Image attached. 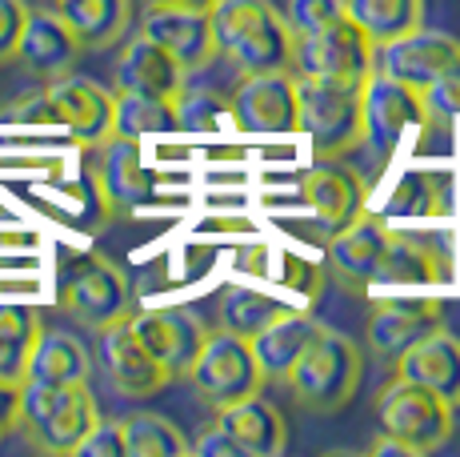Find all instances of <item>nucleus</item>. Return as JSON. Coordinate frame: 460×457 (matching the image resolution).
<instances>
[{"mask_svg":"<svg viewBox=\"0 0 460 457\" xmlns=\"http://www.w3.org/2000/svg\"><path fill=\"white\" fill-rule=\"evenodd\" d=\"M212 29L217 57H225L241 76L293 68V32L272 0H217Z\"/></svg>","mask_w":460,"mask_h":457,"instance_id":"f257e3e1","label":"nucleus"},{"mask_svg":"<svg viewBox=\"0 0 460 457\" xmlns=\"http://www.w3.org/2000/svg\"><path fill=\"white\" fill-rule=\"evenodd\" d=\"M101 409L88 393V381L73 385H44V381H21V413L16 429L24 442L40 453L65 457L81 445V437L96 426Z\"/></svg>","mask_w":460,"mask_h":457,"instance_id":"f03ea898","label":"nucleus"},{"mask_svg":"<svg viewBox=\"0 0 460 457\" xmlns=\"http://www.w3.org/2000/svg\"><path fill=\"white\" fill-rule=\"evenodd\" d=\"M365 373V354L352 337H344L341 329L324 325L308 349L296 357V365L288 369L285 390L296 398V406L313 409V413H332L341 406H349L352 393L360 385Z\"/></svg>","mask_w":460,"mask_h":457,"instance_id":"7ed1b4c3","label":"nucleus"},{"mask_svg":"<svg viewBox=\"0 0 460 457\" xmlns=\"http://www.w3.org/2000/svg\"><path fill=\"white\" fill-rule=\"evenodd\" d=\"M296 133L308 137L316 161H341L365 145V112L360 89L305 81L296 76Z\"/></svg>","mask_w":460,"mask_h":457,"instance_id":"20e7f679","label":"nucleus"},{"mask_svg":"<svg viewBox=\"0 0 460 457\" xmlns=\"http://www.w3.org/2000/svg\"><path fill=\"white\" fill-rule=\"evenodd\" d=\"M376 417H380V434L396 437L412 457L437 453L456 429L453 401L437 398L432 390H424L417 381H404L396 373L380 385Z\"/></svg>","mask_w":460,"mask_h":457,"instance_id":"39448f33","label":"nucleus"},{"mask_svg":"<svg viewBox=\"0 0 460 457\" xmlns=\"http://www.w3.org/2000/svg\"><path fill=\"white\" fill-rule=\"evenodd\" d=\"M373 68H376V45L349 16L308 32V37H293V68H288L293 76L341 85V89H360L373 76Z\"/></svg>","mask_w":460,"mask_h":457,"instance_id":"423d86ee","label":"nucleus"},{"mask_svg":"<svg viewBox=\"0 0 460 457\" xmlns=\"http://www.w3.org/2000/svg\"><path fill=\"white\" fill-rule=\"evenodd\" d=\"M60 305L73 313L84 329L101 333L104 325H117L132 313V289L125 269L104 253H84L60 277Z\"/></svg>","mask_w":460,"mask_h":457,"instance_id":"0eeeda50","label":"nucleus"},{"mask_svg":"<svg viewBox=\"0 0 460 457\" xmlns=\"http://www.w3.org/2000/svg\"><path fill=\"white\" fill-rule=\"evenodd\" d=\"M184 381L192 385L200 406H208L212 413L233 406V401L249 398V393L264 390V377H261V365L252 357V345L244 337H233L225 329H212L200 357L192 362L189 377Z\"/></svg>","mask_w":460,"mask_h":457,"instance_id":"6e6552de","label":"nucleus"},{"mask_svg":"<svg viewBox=\"0 0 460 457\" xmlns=\"http://www.w3.org/2000/svg\"><path fill=\"white\" fill-rule=\"evenodd\" d=\"M360 112H365V145H373L376 165L393 161V153L401 148V137L409 133V129L429 125L424 93L376 73V68H373V76L360 85Z\"/></svg>","mask_w":460,"mask_h":457,"instance_id":"1a4fd4ad","label":"nucleus"},{"mask_svg":"<svg viewBox=\"0 0 460 457\" xmlns=\"http://www.w3.org/2000/svg\"><path fill=\"white\" fill-rule=\"evenodd\" d=\"M44 101L49 112L81 148H96L117 133V93L88 76L65 73L57 81H44Z\"/></svg>","mask_w":460,"mask_h":457,"instance_id":"9d476101","label":"nucleus"},{"mask_svg":"<svg viewBox=\"0 0 460 457\" xmlns=\"http://www.w3.org/2000/svg\"><path fill=\"white\" fill-rule=\"evenodd\" d=\"M132 333L140 337V345L164 365L168 381H181L189 377L192 362L200 357L208 341V321L200 313L184 309V305H164V309H140L128 313Z\"/></svg>","mask_w":460,"mask_h":457,"instance_id":"9b49d317","label":"nucleus"},{"mask_svg":"<svg viewBox=\"0 0 460 457\" xmlns=\"http://www.w3.org/2000/svg\"><path fill=\"white\" fill-rule=\"evenodd\" d=\"M228 112H233V129L241 133H296V76L244 73L228 96Z\"/></svg>","mask_w":460,"mask_h":457,"instance_id":"f8f14e48","label":"nucleus"},{"mask_svg":"<svg viewBox=\"0 0 460 457\" xmlns=\"http://www.w3.org/2000/svg\"><path fill=\"white\" fill-rule=\"evenodd\" d=\"M445 325V305L437 297H385L368 313V354L393 365L409 345Z\"/></svg>","mask_w":460,"mask_h":457,"instance_id":"ddd939ff","label":"nucleus"},{"mask_svg":"<svg viewBox=\"0 0 460 457\" xmlns=\"http://www.w3.org/2000/svg\"><path fill=\"white\" fill-rule=\"evenodd\" d=\"M388 233H393V228H388V217L368 213V209H360L352 221L332 228V241H329L332 277L341 281L344 289H352V293H368L380 257H385Z\"/></svg>","mask_w":460,"mask_h":457,"instance_id":"4468645a","label":"nucleus"},{"mask_svg":"<svg viewBox=\"0 0 460 457\" xmlns=\"http://www.w3.org/2000/svg\"><path fill=\"white\" fill-rule=\"evenodd\" d=\"M460 60V40L448 37V32H432V29H412L396 40H385L376 45V73L393 76L401 85H412V89H424L432 85L448 65Z\"/></svg>","mask_w":460,"mask_h":457,"instance_id":"2eb2a0df","label":"nucleus"},{"mask_svg":"<svg viewBox=\"0 0 460 457\" xmlns=\"http://www.w3.org/2000/svg\"><path fill=\"white\" fill-rule=\"evenodd\" d=\"M140 32L181 60L184 73H205L217 60V29L208 8H148Z\"/></svg>","mask_w":460,"mask_h":457,"instance_id":"dca6fc26","label":"nucleus"},{"mask_svg":"<svg viewBox=\"0 0 460 457\" xmlns=\"http://www.w3.org/2000/svg\"><path fill=\"white\" fill-rule=\"evenodd\" d=\"M101 362H104V373H109L112 390H117L120 398H132V401L153 398V393H161L168 385L164 365L140 345L128 318L101 329Z\"/></svg>","mask_w":460,"mask_h":457,"instance_id":"f3484780","label":"nucleus"},{"mask_svg":"<svg viewBox=\"0 0 460 457\" xmlns=\"http://www.w3.org/2000/svg\"><path fill=\"white\" fill-rule=\"evenodd\" d=\"M81 45L68 32V24L60 21L52 8H32L29 21H24L21 45H16V65L24 68L37 81H57L65 73H76V60H81Z\"/></svg>","mask_w":460,"mask_h":457,"instance_id":"a211bd4d","label":"nucleus"},{"mask_svg":"<svg viewBox=\"0 0 460 457\" xmlns=\"http://www.w3.org/2000/svg\"><path fill=\"white\" fill-rule=\"evenodd\" d=\"M184 85H189V73H184L181 60L168 49L148 40L145 32L125 40V49H120V57H117V68H112V93H145V96L176 101Z\"/></svg>","mask_w":460,"mask_h":457,"instance_id":"6ab92c4d","label":"nucleus"},{"mask_svg":"<svg viewBox=\"0 0 460 457\" xmlns=\"http://www.w3.org/2000/svg\"><path fill=\"white\" fill-rule=\"evenodd\" d=\"M388 369L404 381H417L437 398L453 401V406L460 401V337L448 333L445 325L432 329L429 337H420L417 345H409Z\"/></svg>","mask_w":460,"mask_h":457,"instance_id":"aec40b11","label":"nucleus"},{"mask_svg":"<svg viewBox=\"0 0 460 457\" xmlns=\"http://www.w3.org/2000/svg\"><path fill=\"white\" fill-rule=\"evenodd\" d=\"M217 426L241 445L244 457H277V453H285V445H288L285 413L272 406L261 390L233 401V406L217 409Z\"/></svg>","mask_w":460,"mask_h":457,"instance_id":"412c9836","label":"nucleus"},{"mask_svg":"<svg viewBox=\"0 0 460 457\" xmlns=\"http://www.w3.org/2000/svg\"><path fill=\"white\" fill-rule=\"evenodd\" d=\"M321 329H324V321H316L308 309H293V305H288L277 321L264 325V329L249 341L256 365H261L264 385H285L288 369L296 365V357L305 354L308 341H313Z\"/></svg>","mask_w":460,"mask_h":457,"instance_id":"4be33fe9","label":"nucleus"},{"mask_svg":"<svg viewBox=\"0 0 460 457\" xmlns=\"http://www.w3.org/2000/svg\"><path fill=\"white\" fill-rule=\"evenodd\" d=\"M300 197H305V205L313 209L316 221L324 228H341L344 221H352L365 209L368 189L341 161H316L305 173V181H300Z\"/></svg>","mask_w":460,"mask_h":457,"instance_id":"5701e85b","label":"nucleus"},{"mask_svg":"<svg viewBox=\"0 0 460 457\" xmlns=\"http://www.w3.org/2000/svg\"><path fill=\"white\" fill-rule=\"evenodd\" d=\"M101 165H96V181L112 209H137L153 193V169L140 157V140L132 137H109L96 145Z\"/></svg>","mask_w":460,"mask_h":457,"instance_id":"b1692460","label":"nucleus"},{"mask_svg":"<svg viewBox=\"0 0 460 457\" xmlns=\"http://www.w3.org/2000/svg\"><path fill=\"white\" fill-rule=\"evenodd\" d=\"M448 281V257L429 245L417 233H388L385 257L376 265L373 285H445Z\"/></svg>","mask_w":460,"mask_h":457,"instance_id":"393cba45","label":"nucleus"},{"mask_svg":"<svg viewBox=\"0 0 460 457\" xmlns=\"http://www.w3.org/2000/svg\"><path fill=\"white\" fill-rule=\"evenodd\" d=\"M52 13L68 24L84 52L112 49L132 24V0H52Z\"/></svg>","mask_w":460,"mask_h":457,"instance_id":"a878e982","label":"nucleus"},{"mask_svg":"<svg viewBox=\"0 0 460 457\" xmlns=\"http://www.w3.org/2000/svg\"><path fill=\"white\" fill-rule=\"evenodd\" d=\"M93 373V357H88L84 341L68 329H40V337L32 341L29 369L24 381H44V385H73L88 381Z\"/></svg>","mask_w":460,"mask_h":457,"instance_id":"bb28decb","label":"nucleus"},{"mask_svg":"<svg viewBox=\"0 0 460 457\" xmlns=\"http://www.w3.org/2000/svg\"><path fill=\"white\" fill-rule=\"evenodd\" d=\"M344 16L360 24L373 45H385V40L420 29L424 0H344Z\"/></svg>","mask_w":460,"mask_h":457,"instance_id":"cd10ccee","label":"nucleus"},{"mask_svg":"<svg viewBox=\"0 0 460 457\" xmlns=\"http://www.w3.org/2000/svg\"><path fill=\"white\" fill-rule=\"evenodd\" d=\"M285 309L288 305L280 301V297H269V293L249 289V285H228L225 293H220V305H217V329L252 341L264 325L277 321Z\"/></svg>","mask_w":460,"mask_h":457,"instance_id":"c85d7f7f","label":"nucleus"},{"mask_svg":"<svg viewBox=\"0 0 460 457\" xmlns=\"http://www.w3.org/2000/svg\"><path fill=\"white\" fill-rule=\"evenodd\" d=\"M120 434H125V457H184L189 453V437L164 413H148V409L128 413V417H120Z\"/></svg>","mask_w":460,"mask_h":457,"instance_id":"c756f323","label":"nucleus"},{"mask_svg":"<svg viewBox=\"0 0 460 457\" xmlns=\"http://www.w3.org/2000/svg\"><path fill=\"white\" fill-rule=\"evenodd\" d=\"M40 313L29 305H0V377L4 381H24L32 341L40 337Z\"/></svg>","mask_w":460,"mask_h":457,"instance_id":"7c9ffc66","label":"nucleus"},{"mask_svg":"<svg viewBox=\"0 0 460 457\" xmlns=\"http://www.w3.org/2000/svg\"><path fill=\"white\" fill-rule=\"evenodd\" d=\"M156 133H181L176 125V104L164 96L145 93H117V133L112 137H156Z\"/></svg>","mask_w":460,"mask_h":457,"instance_id":"2f4dec72","label":"nucleus"},{"mask_svg":"<svg viewBox=\"0 0 460 457\" xmlns=\"http://www.w3.org/2000/svg\"><path fill=\"white\" fill-rule=\"evenodd\" d=\"M445 201H448L445 181H437L432 173H404L380 217H437L445 213Z\"/></svg>","mask_w":460,"mask_h":457,"instance_id":"473e14b6","label":"nucleus"},{"mask_svg":"<svg viewBox=\"0 0 460 457\" xmlns=\"http://www.w3.org/2000/svg\"><path fill=\"white\" fill-rule=\"evenodd\" d=\"M172 104H176V125H181L184 133H212V129L233 125L228 96H220L212 89H192V85H184Z\"/></svg>","mask_w":460,"mask_h":457,"instance_id":"72a5a7b5","label":"nucleus"},{"mask_svg":"<svg viewBox=\"0 0 460 457\" xmlns=\"http://www.w3.org/2000/svg\"><path fill=\"white\" fill-rule=\"evenodd\" d=\"M420 93H424V112H429L424 129H448L453 121H460V60L448 65L432 85H424Z\"/></svg>","mask_w":460,"mask_h":457,"instance_id":"f704fd0d","label":"nucleus"},{"mask_svg":"<svg viewBox=\"0 0 460 457\" xmlns=\"http://www.w3.org/2000/svg\"><path fill=\"white\" fill-rule=\"evenodd\" d=\"M285 24L293 37H308V32L324 29V24L341 21L344 16V0H285Z\"/></svg>","mask_w":460,"mask_h":457,"instance_id":"c9c22d12","label":"nucleus"},{"mask_svg":"<svg viewBox=\"0 0 460 457\" xmlns=\"http://www.w3.org/2000/svg\"><path fill=\"white\" fill-rule=\"evenodd\" d=\"M76 457H125V434H120V417H96V426L81 437L73 450Z\"/></svg>","mask_w":460,"mask_h":457,"instance_id":"e433bc0d","label":"nucleus"},{"mask_svg":"<svg viewBox=\"0 0 460 457\" xmlns=\"http://www.w3.org/2000/svg\"><path fill=\"white\" fill-rule=\"evenodd\" d=\"M29 0H0V65L16 57V45H21L24 21H29Z\"/></svg>","mask_w":460,"mask_h":457,"instance_id":"4c0bfd02","label":"nucleus"},{"mask_svg":"<svg viewBox=\"0 0 460 457\" xmlns=\"http://www.w3.org/2000/svg\"><path fill=\"white\" fill-rule=\"evenodd\" d=\"M189 453H197V457H244V450L217 426V421L200 429L197 442H189Z\"/></svg>","mask_w":460,"mask_h":457,"instance_id":"58836bf2","label":"nucleus"},{"mask_svg":"<svg viewBox=\"0 0 460 457\" xmlns=\"http://www.w3.org/2000/svg\"><path fill=\"white\" fill-rule=\"evenodd\" d=\"M16 413H21V385L0 377V437L16 429Z\"/></svg>","mask_w":460,"mask_h":457,"instance_id":"ea45409f","label":"nucleus"},{"mask_svg":"<svg viewBox=\"0 0 460 457\" xmlns=\"http://www.w3.org/2000/svg\"><path fill=\"white\" fill-rule=\"evenodd\" d=\"M145 8H217V0H145Z\"/></svg>","mask_w":460,"mask_h":457,"instance_id":"a19ab883","label":"nucleus"},{"mask_svg":"<svg viewBox=\"0 0 460 457\" xmlns=\"http://www.w3.org/2000/svg\"><path fill=\"white\" fill-rule=\"evenodd\" d=\"M373 453H401V457H412L401 442H396V437H388V434H380V442H373Z\"/></svg>","mask_w":460,"mask_h":457,"instance_id":"79ce46f5","label":"nucleus"},{"mask_svg":"<svg viewBox=\"0 0 460 457\" xmlns=\"http://www.w3.org/2000/svg\"><path fill=\"white\" fill-rule=\"evenodd\" d=\"M453 421H456V426H460V401H456V406H453Z\"/></svg>","mask_w":460,"mask_h":457,"instance_id":"37998d69","label":"nucleus"}]
</instances>
